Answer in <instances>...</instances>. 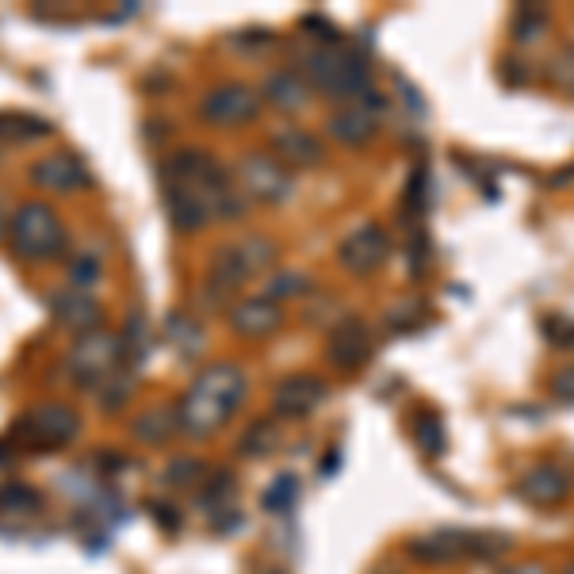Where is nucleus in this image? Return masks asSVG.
I'll use <instances>...</instances> for the list:
<instances>
[{
  "label": "nucleus",
  "mask_w": 574,
  "mask_h": 574,
  "mask_svg": "<svg viewBox=\"0 0 574 574\" xmlns=\"http://www.w3.org/2000/svg\"><path fill=\"white\" fill-rule=\"evenodd\" d=\"M181 429V418H176V407H150L142 418H134L131 433L146 444H165L168 437Z\"/></svg>",
  "instance_id": "22"
},
{
  "label": "nucleus",
  "mask_w": 574,
  "mask_h": 574,
  "mask_svg": "<svg viewBox=\"0 0 574 574\" xmlns=\"http://www.w3.org/2000/svg\"><path fill=\"white\" fill-rule=\"evenodd\" d=\"M230 494H234V479L226 475V471H218L215 483H211L207 491H204V505H211V510H218V505L230 502Z\"/></svg>",
  "instance_id": "36"
},
{
  "label": "nucleus",
  "mask_w": 574,
  "mask_h": 574,
  "mask_svg": "<svg viewBox=\"0 0 574 574\" xmlns=\"http://www.w3.org/2000/svg\"><path fill=\"white\" fill-rule=\"evenodd\" d=\"M517 494L525 498L529 505H540V510H552V505H563L571 494V479L563 475L555 463H536L525 475L517 479Z\"/></svg>",
  "instance_id": "16"
},
{
  "label": "nucleus",
  "mask_w": 574,
  "mask_h": 574,
  "mask_svg": "<svg viewBox=\"0 0 574 574\" xmlns=\"http://www.w3.org/2000/svg\"><path fill=\"white\" fill-rule=\"evenodd\" d=\"M100 280V260L96 257H78L70 265V284L78 287V291H84V287H92Z\"/></svg>",
  "instance_id": "35"
},
{
  "label": "nucleus",
  "mask_w": 574,
  "mask_h": 574,
  "mask_svg": "<svg viewBox=\"0 0 574 574\" xmlns=\"http://www.w3.org/2000/svg\"><path fill=\"white\" fill-rule=\"evenodd\" d=\"M555 345H574V326L567 329V334H560V341H555Z\"/></svg>",
  "instance_id": "39"
},
{
  "label": "nucleus",
  "mask_w": 574,
  "mask_h": 574,
  "mask_svg": "<svg viewBox=\"0 0 574 574\" xmlns=\"http://www.w3.org/2000/svg\"><path fill=\"white\" fill-rule=\"evenodd\" d=\"M552 399L555 402H574V368H560L552 376Z\"/></svg>",
  "instance_id": "37"
},
{
  "label": "nucleus",
  "mask_w": 574,
  "mask_h": 574,
  "mask_svg": "<svg viewBox=\"0 0 574 574\" xmlns=\"http://www.w3.org/2000/svg\"><path fill=\"white\" fill-rule=\"evenodd\" d=\"M295 494H299V483H295L291 475H280V479H276V483L265 491V510H273V513L291 510V505H295Z\"/></svg>",
  "instance_id": "30"
},
{
  "label": "nucleus",
  "mask_w": 574,
  "mask_h": 574,
  "mask_svg": "<svg viewBox=\"0 0 574 574\" xmlns=\"http://www.w3.org/2000/svg\"><path fill=\"white\" fill-rule=\"evenodd\" d=\"M162 184H176V188L192 192L204 204L211 223H234L246 211V196L238 192V184L204 150H176V154H168L162 162Z\"/></svg>",
  "instance_id": "1"
},
{
  "label": "nucleus",
  "mask_w": 574,
  "mask_h": 574,
  "mask_svg": "<svg viewBox=\"0 0 574 574\" xmlns=\"http://www.w3.org/2000/svg\"><path fill=\"white\" fill-rule=\"evenodd\" d=\"M563 574H574V563H567V567H563Z\"/></svg>",
  "instance_id": "41"
},
{
  "label": "nucleus",
  "mask_w": 574,
  "mask_h": 574,
  "mask_svg": "<svg viewBox=\"0 0 574 574\" xmlns=\"http://www.w3.org/2000/svg\"><path fill=\"white\" fill-rule=\"evenodd\" d=\"M547 31V12H540V8H533V4H525V8H517V12H513V39L517 42H536L540 35H544Z\"/></svg>",
  "instance_id": "28"
},
{
  "label": "nucleus",
  "mask_w": 574,
  "mask_h": 574,
  "mask_svg": "<svg viewBox=\"0 0 574 574\" xmlns=\"http://www.w3.org/2000/svg\"><path fill=\"white\" fill-rule=\"evenodd\" d=\"M54 131L42 115L31 112H0V139L4 142H39Z\"/></svg>",
  "instance_id": "23"
},
{
  "label": "nucleus",
  "mask_w": 574,
  "mask_h": 574,
  "mask_svg": "<svg viewBox=\"0 0 574 574\" xmlns=\"http://www.w3.org/2000/svg\"><path fill=\"white\" fill-rule=\"evenodd\" d=\"M413 429H418L413 437H418L421 452H426V455H441L444 452V421L437 418L433 410H421L418 413V426H413Z\"/></svg>",
  "instance_id": "27"
},
{
  "label": "nucleus",
  "mask_w": 574,
  "mask_h": 574,
  "mask_svg": "<svg viewBox=\"0 0 574 574\" xmlns=\"http://www.w3.org/2000/svg\"><path fill=\"white\" fill-rule=\"evenodd\" d=\"M31 184L70 196V192H78L89 184V173H84V165L78 162V154H47L31 165Z\"/></svg>",
  "instance_id": "18"
},
{
  "label": "nucleus",
  "mask_w": 574,
  "mask_h": 574,
  "mask_svg": "<svg viewBox=\"0 0 574 574\" xmlns=\"http://www.w3.org/2000/svg\"><path fill=\"white\" fill-rule=\"evenodd\" d=\"M284 326V307L268 295H249V299L230 307V329L242 337H268Z\"/></svg>",
  "instance_id": "17"
},
{
  "label": "nucleus",
  "mask_w": 574,
  "mask_h": 574,
  "mask_svg": "<svg viewBox=\"0 0 574 574\" xmlns=\"http://www.w3.org/2000/svg\"><path fill=\"white\" fill-rule=\"evenodd\" d=\"M326 394H329L326 379L307 376V371H295V376H287L276 383L273 410L280 413V418H307V413H315L318 407H322Z\"/></svg>",
  "instance_id": "15"
},
{
  "label": "nucleus",
  "mask_w": 574,
  "mask_h": 574,
  "mask_svg": "<svg viewBox=\"0 0 574 574\" xmlns=\"http://www.w3.org/2000/svg\"><path fill=\"white\" fill-rule=\"evenodd\" d=\"M379 107H383V100H379V92L371 89L360 104H341L329 112L326 120V131L334 142H341V146L349 150H360L368 146L371 139L379 134Z\"/></svg>",
  "instance_id": "11"
},
{
  "label": "nucleus",
  "mask_w": 574,
  "mask_h": 574,
  "mask_svg": "<svg viewBox=\"0 0 574 574\" xmlns=\"http://www.w3.org/2000/svg\"><path fill=\"white\" fill-rule=\"evenodd\" d=\"M50 310H54L58 322L81 337L100 326V303L92 299V295L78 291V287H65V291L50 295Z\"/></svg>",
  "instance_id": "19"
},
{
  "label": "nucleus",
  "mask_w": 574,
  "mask_h": 574,
  "mask_svg": "<svg viewBox=\"0 0 574 574\" xmlns=\"http://www.w3.org/2000/svg\"><path fill=\"white\" fill-rule=\"evenodd\" d=\"M8 242H12V253L20 260L47 265V260H58L65 253V226L50 204L28 199L8 218Z\"/></svg>",
  "instance_id": "6"
},
{
  "label": "nucleus",
  "mask_w": 574,
  "mask_h": 574,
  "mask_svg": "<svg viewBox=\"0 0 574 574\" xmlns=\"http://www.w3.org/2000/svg\"><path fill=\"white\" fill-rule=\"evenodd\" d=\"M8 230V223H4V215H0V234H4Z\"/></svg>",
  "instance_id": "40"
},
{
  "label": "nucleus",
  "mask_w": 574,
  "mask_h": 574,
  "mask_svg": "<svg viewBox=\"0 0 574 574\" xmlns=\"http://www.w3.org/2000/svg\"><path fill=\"white\" fill-rule=\"evenodd\" d=\"M131 391H134V371H131V365H123V368H115L92 394H96L104 410H120L123 402L131 399Z\"/></svg>",
  "instance_id": "24"
},
{
  "label": "nucleus",
  "mask_w": 574,
  "mask_h": 574,
  "mask_svg": "<svg viewBox=\"0 0 574 574\" xmlns=\"http://www.w3.org/2000/svg\"><path fill=\"white\" fill-rule=\"evenodd\" d=\"M199 475H204V463L192 460V455H188V460H173L165 468V483L168 486H188V483H196Z\"/></svg>",
  "instance_id": "34"
},
{
  "label": "nucleus",
  "mask_w": 574,
  "mask_h": 574,
  "mask_svg": "<svg viewBox=\"0 0 574 574\" xmlns=\"http://www.w3.org/2000/svg\"><path fill=\"white\" fill-rule=\"evenodd\" d=\"M513 540L505 533H475V529H455L441 525L429 529V533L410 540V555L418 563H429V567H444V563H463V560H494V555L510 552Z\"/></svg>",
  "instance_id": "5"
},
{
  "label": "nucleus",
  "mask_w": 574,
  "mask_h": 574,
  "mask_svg": "<svg viewBox=\"0 0 574 574\" xmlns=\"http://www.w3.org/2000/svg\"><path fill=\"white\" fill-rule=\"evenodd\" d=\"M260 92H265L260 100H268V104L280 107V112H299L310 100V84L299 70H273L265 78V84H260Z\"/></svg>",
  "instance_id": "20"
},
{
  "label": "nucleus",
  "mask_w": 574,
  "mask_h": 574,
  "mask_svg": "<svg viewBox=\"0 0 574 574\" xmlns=\"http://www.w3.org/2000/svg\"><path fill=\"white\" fill-rule=\"evenodd\" d=\"M234 184L246 199H257L265 207H280L295 196V176L291 168L276 162L273 154H260L253 150L238 162V173H234Z\"/></svg>",
  "instance_id": "9"
},
{
  "label": "nucleus",
  "mask_w": 574,
  "mask_h": 574,
  "mask_svg": "<svg viewBox=\"0 0 574 574\" xmlns=\"http://www.w3.org/2000/svg\"><path fill=\"white\" fill-rule=\"evenodd\" d=\"M0 510L35 513L39 510V494L31 491V486H4V491H0Z\"/></svg>",
  "instance_id": "33"
},
{
  "label": "nucleus",
  "mask_w": 574,
  "mask_h": 574,
  "mask_svg": "<svg viewBox=\"0 0 574 574\" xmlns=\"http://www.w3.org/2000/svg\"><path fill=\"white\" fill-rule=\"evenodd\" d=\"M276 265V246L260 234H249L242 242H226L211 253V265H207V280H204V299L211 307L226 303L242 284L253 280V276L268 273Z\"/></svg>",
  "instance_id": "4"
},
{
  "label": "nucleus",
  "mask_w": 574,
  "mask_h": 574,
  "mask_svg": "<svg viewBox=\"0 0 574 574\" xmlns=\"http://www.w3.org/2000/svg\"><path fill=\"white\" fill-rule=\"evenodd\" d=\"M123 357H126V365H142V360L150 357V326H146V318L134 310L131 318H126V329H123Z\"/></svg>",
  "instance_id": "25"
},
{
  "label": "nucleus",
  "mask_w": 574,
  "mask_h": 574,
  "mask_svg": "<svg viewBox=\"0 0 574 574\" xmlns=\"http://www.w3.org/2000/svg\"><path fill=\"white\" fill-rule=\"evenodd\" d=\"M299 73L307 78L310 89H318L322 96L341 104H360L376 84H371L368 62L357 54V50L341 47V42H326L318 50H307L299 62Z\"/></svg>",
  "instance_id": "3"
},
{
  "label": "nucleus",
  "mask_w": 574,
  "mask_h": 574,
  "mask_svg": "<svg viewBox=\"0 0 574 574\" xmlns=\"http://www.w3.org/2000/svg\"><path fill=\"white\" fill-rule=\"evenodd\" d=\"M260 112V96L242 81H226V84H215L204 100H199V120L211 123V126H246L257 120Z\"/></svg>",
  "instance_id": "10"
},
{
  "label": "nucleus",
  "mask_w": 574,
  "mask_h": 574,
  "mask_svg": "<svg viewBox=\"0 0 574 574\" xmlns=\"http://www.w3.org/2000/svg\"><path fill=\"white\" fill-rule=\"evenodd\" d=\"M502 574H547L540 563H513V567H505Z\"/></svg>",
  "instance_id": "38"
},
{
  "label": "nucleus",
  "mask_w": 574,
  "mask_h": 574,
  "mask_svg": "<svg viewBox=\"0 0 574 574\" xmlns=\"http://www.w3.org/2000/svg\"><path fill=\"white\" fill-rule=\"evenodd\" d=\"M371 352H376V337H371V329L365 322H357V318H349V322H341V326L329 329V337H326V360L337 371L365 368L368 360H371Z\"/></svg>",
  "instance_id": "13"
},
{
  "label": "nucleus",
  "mask_w": 574,
  "mask_h": 574,
  "mask_svg": "<svg viewBox=\"0 0 574 574\" xmlns=\"http://www.w3.org/2000/svg\"><path fill=\"white\" fill-rule=\"evenodd\" d=\"M310 287V280L303 273H273L265 280V295L273 303H280V299H295V295H303Z\"/></svg>",
  "instance_id": "29"
},
{
  "label": "nucleus",
  "mask_w": 574,
  "mask_h": 574,
  "mask_svg": "<svg viewBox=\"0 0 574 574\" xmlns=\"http://www.w3.org/2000/svg\"><path fill=\"white\" fill-rule=\"evenodd\" d=\"M126 357H123V334H104V329H92V334H84L78 345H73L70 360H65V368H70V379L78 387H89V391H96L100 383H104L107 376H112L115 368H123Z\"/></svg>",
  "instance_id": "8"
},
{
  "label": "nucleus",
  "mask_w": 574,
  "mask_h": 574,
  "mask_svg": "<svg viewBox=\"0 0 574 574\" xmlns=\"http://www.w3.org/2000/svg\"><path fill=\"white\" fill-rule=\"evenodd\" d=\"M246 399V371L238 365H211L199 371L196 383L184 391L176 402V418H181V433L188 437H211L234 418L238 402Z\"/></svg>",
  "instance_id": "2"
},
{
  "label": "nucleus",
  "mask_w": 574,
  "mask_h": 574,
  "mask_svg": "<svg viewBox=\"0 0 574 574\" xmlns=\"http://www.w3.org/2000/svg\"><path fill=\"white\" fill-rule=\"evenodd\" d=\"M268 146H273V157L287 168H318L326 162V146L318 134H310L307 126L299 123H284L273 131V139H268Z\"/></svg>",
  "instance_id": "14"
},
{
  "label": "nucleus",
  "mask_w": 574,
  "mask_h": 574,
  "mask_svg": "<svg viewBox=\"0 0 574 574\" xmlns=\"http://www.w3.org/2000/svg\"><path fill=\"white\" fill-rule=\"evenodd\" d=\"M387 257H391V238H387V230L379 223H360L337 246V260L352 276H371L376 268L387 265Z\"/></svg>",
  "instance_id": "12"
},
{
  "label": "nucleus",
  "mask_w": 574,
  "mask_h": 574,
  "mask_svg": "<svg viewBox=\"0 0 574 574\" xmlns=\"http://www.w3.org/2000/svg\"><path fill=\"white\" fill-rule=\"evenodd\" d=\"M78 433H81V418H78V410L65 407V402H47V407L28 410L12 426V437L31 452L65 449Z\"/></svg>",
  "instance_id": "7"
},
{
  "label": "nucleus",
  "mask_w": 574,
  "mask_h": 574,
  "mask_svg": "<svg viewBox=\"0 0 574 574\" xmlns=\"http://www.w3.org/2000/svg\"><path fill=\"white\" fill-rule=\"evenodd\" d=\"M165 337L176 349V357L184 360H196L199 352H204V326L192 315H184V310H173V315L165 318Z\"/></svg>",
  "instance_id": "21"
},
{
  "label": "nucleus",
  "mask_w": 574,
  "mask_h": 574,
  "mask_svg": "<svg viewBox=\"0 0 574 574\" xmlns=\"http://www.w3.org/2000/svg\"><path fill=\"white\" fill-rule=\"evenodd\" d=\"M421 303H399V307H391L387 310V329L391 334H407V329H413L421 322Z\"/></svg>",
  "instance_id": "32"
},
{
  "label": "nucleus",
  "mask_w": 574,
  "mask_h": 574,
  "mask_svg": "<svg viewBox=\"0 0 574 574\" xmlns=\"http://www.w3.org/2000/svg\"><path fill=\"white\" fill-rule=\"evenodd\" d=\"M547 81L563 92H574V47L560 50V54L552 58V65H547Z\"/></svg>",
  "instance_id": "31"
},
{
  "label": "nucleus",
  "mask_w": 574,
  "mask_h": 574,
  "mask_svg": "<svg viewBox=\"0 0 574 574\" xmlns=\"http://www.w3.org/2000/svg\"><path fill=\"white\" fill-rule=\"evenodd\" d=\"M276 444H280V429L265 418V421H253L246 433H242L238 449L246 455H268V452H276Z\"/></svg>",
  "instance_id": "26"
}]
</instances>
